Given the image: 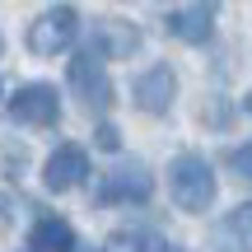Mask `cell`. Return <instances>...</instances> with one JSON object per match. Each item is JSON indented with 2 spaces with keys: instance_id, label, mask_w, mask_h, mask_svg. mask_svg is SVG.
Segmentation results:
<instances>
[{
  "instance_id": "obj_1",
  "label": "cell",
  "mask_w": 252,
  "mask_h": 252,
  "mask_svg": "<svg viewBox=\"0 0 252 252\" xmlns=\"http://www.w3.org/2000/svg\"><path fill=\"white\" fill-rule=\"evenodd\" d=\"M168 191H173L178 210H191V215L210 210L215 206V173H210V163L201 154H178L168 168Z\"/></svg>"
},
{
  "instance_id": "obj_2",
  "label": "cell",
  "mask_w": 252,
  "mask_h": 252,
  "mask_svg": "<svg viewBox=\"0 0 252 252\" xmlns=\"http://www.w3.org/2000/svg\"><path fill=\"white\" fill-rule=\"evenodd\" d=\"M75 33H80V9L75 5H52L28 24V52L33 56H56L75 42Z\"/></svg>"
},
{
  "instance_id": "obj_3",
  "label": "cell",
  "mask_w": 252,
  "mask_h": 252,
  "mask_svg": "<svg viewBox=\"0 0 252 252\" xmlns=\"http://www.w3.org/2000/svg\"><path fill=\"white\" fill-rule=\"evenodd\" d=\"M65 80H70V89H75V98H80V108H89V112H108V108H112V80H108V70H103L98 52L70 56Z\"/></svg>"
},
{
  "instance_id": "obj_4",
  "label": "cell",
  "mask_w": 252,
  "mask_h": 252,
  "mask_svg": "<svg viewBox=\"0 0 252 252\" xmlns=\"http://www.w3.org/2000/svg\"><path fill=\"white\" fill-rule=\"evenodd\" d=\"M154 196V178L145 163H122V168H112L108 178H103V187L94 191V201L98 206H140V201Z\"/></svg>"
},
{
  "instance_id": "obj_5",
  "label": "cell",
  "mask_w": 252,
  "mask_h": 252,
  "mask_svg": "<svg viewBox=\"0 0 252 252\" xmlns=\"http://www.w3.org/2000/svg\"><path fill=\"white\" fill-rule=\"evenodd\" d=\"M9 117H14L19 126H56V117H61V98H56L52 84L33 80V84H24V89L9 98Z\"/></svg>"
},
{
  "instance_id": "obj_6",
  "label": "cell",
  "mask_w": 252,
  "mask_h": 252,
  "mask_svg": "<svg viewBox=\"0 0 252 252\" xmlns=\"http://www.w3.org/2000/svg\"><path fill=\"white\" fill-rule=\"evenodd\" d=\"M131 94H135V108H140V112L159 117V112H168L173 98H178V75H173L168 65H150L145 75H135Z\"/></svg>"
},
{
  "instance_id": "obj_7",
  "label": "cell",
  "mask_w": 252,
  "mask_h": 252,
  "mask_svg": "<svg viewBox=\"0 0 252 252\" xmlns=\"http://www.w3.org/2000/svg\"><path fill=\"white\" fill-rule=\"evenodd\" d=\"M84 178H89V154H84L80 145L52 150V159H47V168H42V187L47 191H75Z\"/></svg>"
},
{
  "instance_id": "obj_8",
  "label": "cell",
  "mask_w": 252,
  "mask_h": 252,
  "mask_svg": "<svg viewBox=\"0 0 252 252\" xmlns=\"http://www.w3.org/2000/svg\"><path fill=\"white\" fill-rule=\"evenodd\" d=\"M89 52L112 56V61H126V56L140 52V28L126 24V19H98L89 33Z\"/></svg>"
},
{
  "instance_id": "obj_9",
  "label": "cell",
  "mask_w": 252,
  "mask_h": 252,
  "mask_svg": "<svg viewBox=\"0 0 252 252\" xmlns=\"http://www.w3.org/2000/svg\"><path fill=\"white\" fill-rule=\"evenodd\" d=\"M215 14H220V0H196V5L187 9H173L168 14V33L178 37V42H210V33H215Z\"/></svg>"
},
{
  "instance_id": "obj_10",
  "label": "cell",
  "mask_w": 252,
  "mask_h": 252,
  "mask_svg": "<svg viewBox=\"0 0 252 252\" xmlns=\"http://www.w3.org/2000/svg\"><path fill=\"white\" fill-rule=\"evenodd\" d=\"M215 248L220 252H252V201H243L238 210L224 215V224L215 229Z\"/></svg>"
},
{
  "instance_id": "obj_11",
  "label": "cell",
  "mask_w": 252,
  "mask_h": 252,
  "mask_svg": "<svg viewBox=\"0 0 252 252\" xmlns=\"http://www.w3.org/2000/svg\"><path fill=\"white\" fill-rule=\"evenodd\" d=\"M33 248L37 252H75V229L56 215H42L33 224Z\"/></svg>"
},
{
  "instance_id": "obj_12",
  "label": "cell",
  "mask_w": 252,
  "mask_h": 252,
  "mask_svg": "<svg viewBox=\"0 0 252 252\" xmlns=\"http://www.w3.org/2000/svg\"><path fill=\"white\" fill-rule=\"evenodd\" d=\"M103 252H163V238L154 229H112Z\"/></svg>"
},
{
  "instance_id": "obj_13",
  "label": "cell",
  "mask_w": 252,
  "mask_h": 252,
  "mask_svg": "<svg viewBox=\"0 0 252 252\" xmlns=\"http://www.w3.org/2000/svg\"><path fill=\"white\" fill-rule=\"evenodd\" d=\"M229 173H234L238 182H252V145H238V150L229 154Z\"/></svg>"
},
{
  "instance_id": "obj_14",
  "label": "cell",
  "mask_w": 252,
  "mask_h": 252,
  "mask_svg": "<svg viewBox=\"0 0 252 252\" xmlns=\"http://www.w3.org/2000/svg\"><path fill=\"white\" fill-rule=\"evenodd\" d=\"M94 145H98V150H108V154H117V150H122V131L103 122L98 131H94Z\"/></svg>"
},
{
  "instance_id": "obj_15",
  "label": "cell",
  "mask_w": 252,
  "mask_h": 252,
  "mask_svg": "<svg viewBox=\"0 0 252 252\" xmlns=\"http://www.w3.org/2000/svg\"><path fill=\"white\" fill-rule=\"evenodd\" d=\"M9 220H14L9 215V196H0V229H9Z\"/></svg>"
},
{
  "instance_id": "obj_16",
  "label": "cell",
  "mask_w": 252,
  "mask_h": 252,
  "mask_svg": "<svg viewBox=\"0 0 252 252\" xmlns=\"http://www.w3.org/2000/svg\"><path fill=\"white\" fill-rule=\"evenodd\" d=\"M163 252H182V248H168V243H163Z\"/></svg>"
},
{
  "instance_id": "obj_17",
  "label": "cell",
  "mask_w": 252,
  "mask_h": 252,
  "mask_svg": "<svg viewBox=\"0 0 252 252\" xmlns=\"http://www.w3.org/2000/svg\"><path fill=\"white\" fill-rule=\"evenodd\" d=\"M248 112H252V94H248Z\"/></svg>"
},
{
  "instance_id": "obj_18",
  "label": "cell",
  "mask_w": 252,
  "mask_h": 252,
  "mask_svg": "<svg viewBox=\"0 0 252 252\" xmlns=\"http://www.w3.org/2000/svg\"><path fill=\"white\" fill-rule=\"evenodd\" d=\"M0 52H5V37H0Z\"/></svg>"
},
{
  "instance_id": "obj_19",
  "label": "cell",
  "mask_w": 252,
  "mask_h": 252,
  "mask_svg": "<svg viewBox=\"0 0 252 252\" xmlns=\"http://www.w3.org/2000/svg\"><path fill=\"white\" fill-rule=\"evenodd\" d=\"M33 252H37V248H33Z\"/></svg>"
}]
</instances>
